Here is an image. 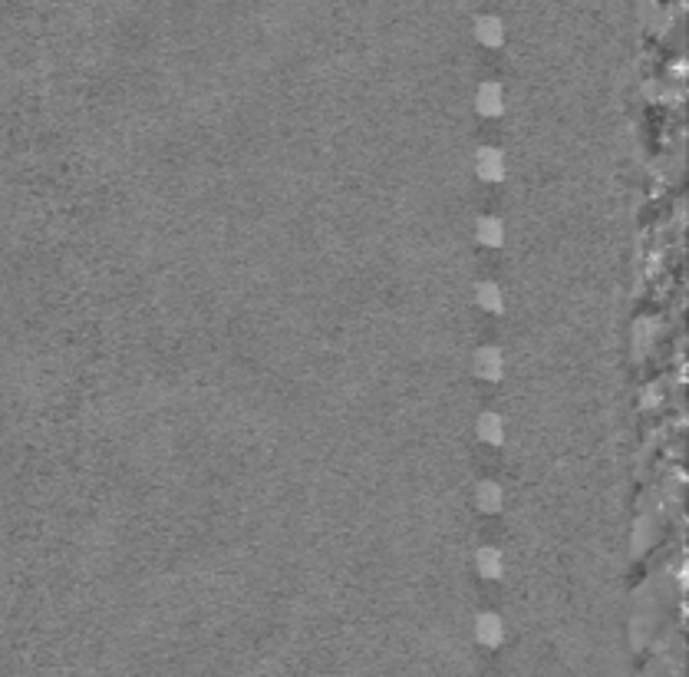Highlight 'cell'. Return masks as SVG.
I'll list each match as a JSON object with an SVG mask.
<instances>
[{"instance_id":"3","label":"cell","mask_w":689,"mask_h":677,"mask_svg":"<svg viewBox=\"0 0 689 677\" xmlns=\"http://www.w3.org/2000/svg\"><path fill=\"white\" fill-rule=\"evenodd\" d=\"M472 638L482 648H488V651L502 648L505 645V638H508L505 618H502L498 612H478L475 614V622H472Z\"/></svg>"},{"instance_id":"6","label":"cell","mask_w":689,"mask_h":677,"mask_svg":"<svg viewBox=\"0 0 689 677\" xmlns=\"http://www.w3.org/2000/svg\"><path fill=\"white\" fill-rule=\"evenodd\" d=\"M472 506L478 509V513H485V515H498V513H502V509H505V489H502V482H495V480L475 482Z\"/></svg>"},{"instance_id":"1","label":"cell","mask_w":689,"mask_h":677,"mask_svg":"<svg viewBox=\"0 0 689 677\" xmlns=\"http://www.w3.org/2000/svg\"><path fill=\"white\" fill-rule=\"evenodd\" d=\"M472 169L485 186H495V182H502L508 175V159L498 146H478L472 155Z\"/></svg>"},{"instance_id":"7","label":"cell","mask_w":689,"mask_h":677,"mask_svg":"<svg viewBox=\"0 0 689 677\" xmlns=\"http://www.w3.org/2000/svg\"><path fill=\"white\" fill-rule=\"evenodd\" d=\"M475 437L482 439L485 447L498 449L502 443H505V437H508L505 416L495 414V410H485V414H478V420H475Z\"/></svg>"},{"instance_id":"9","label":"cell","mask_w":689,"mask_h":677,"mask_svg":"<svg viewBox=\"0 0 689 677\" xmlns=\"http://www.w3.org/2000/svg\"><path fill=\"white\" fill-rule=\"evenodd\" d=\"M475 241L482 248H502L505 245V221L498 215H482L475 219Z\"/></svg>"},{"instance_id":"5","label":"cell","mask_w":689,"mask_h":677,"mask_svg":"<svg viewBox=\"0 0 689 677\" xmlns=\"http://www.w3.org/2000/svg\"><path fill=\"white\" fill-rule=\"evenodd\" d=\"M472 568L475 575L485 581H498L505 575V556H502V548L498 546H478L472 556Z\"/></svg>"},{"instance_id":"4","label":"cell","mask_w":689,"mask_h":677,"mask_svg":"<svg viewBox=\"0 0 689 677\" xmlns=\"http://www.w3.org/2000/svg\"><path fill=\"white\" fill-rule=\"evenodd\" d=\"M472 373L485 383H498L505 377V354L495 344H485L472 354Z\"/></svg>"},{"instance_id":"8","label":"cell","mask_w":689,"mask_h":677,"mask_svg":"<svg viewBox=\"0 0 689 677\" xmlns=\"http://www.w3.org/2000/svg\"><path fill=\"white\" fill-rule=\"evenodd\" d=\"M475 40L488 50H498V46L505 44V23L502 17L495 13H482V17H475Z\"/></svg>"},{"instance_id":"10","label":"cell","mask_w":689,"mask_h":677,"mask_svg":"<svg viewBox=\"0 0 689 677\" xmlns=\"http://www.w3.org/2000/svg\"><path fill=\"white\" fill-rule=\"evenodd\" d=\"M472 297L485 314H502V311H505V291H502V284L498 281H478L475 284Z\"/></svg>"},{"instance_id":"2","label":"cell","mask_w":689,"mask_h":677,"mask_svg":"<svg viewBox=\"0 0 689 677\" xmlns=\"http://www.w3.org/2000/svg\"><path fill=\"white\" fill-rule=\"evenodd\" d=\"M505 110H508V96L502 83L485 79V83L475 87V113H478L482 120H498V116H505Z\"/></svg>"}]
</instances>
